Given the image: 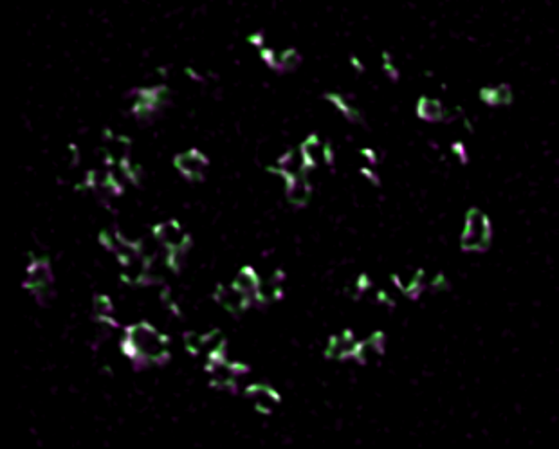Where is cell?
<instances>
[{"label":"cell","instance_id":"obj_1","mask_svg":"<svg viewBox=\"0 0 559 449\" xmlns=\"http://www.w3.org/2000/svg\"><path fill=\"white\" fill-rule=\"evenodd\" d=\"M489 239H491V229L484 213L480 211H471L467 217L466 229L462 235V246L466 249H484L487 248Z\"/></svg>","mask_w":559,"mask_h":449},{"label":"cell","instance_id":"obj_2","mask_svg":"<svg viewBox=\"0 0 559 449\" xmlns=\"http://www.w3.org/2000/svg\"><path fill=\"white\" fill-rule=\"evenodd\" d=\"M358 343L350 334H343V336L334 337L330 347H328V356L330 357H346L350 354H356Z\"/></svg>","mask_w":559,"mask_h":449},{"label":"cell","instance_id":"obj_3","mask_svg":"<svg viewBox=\"0 0 559 449\" xmlns=\"http://www.w3.org/2000/svg\"><path fill=\"white\" fill-rule=\"evenodd\" d=\"M309 197V182L305 181V175L289 179V199L295 204H302Z\"/></svg>","mask_w":559,"mask_h":449},{"label":"cell","instance_id":"obj_4","mask_svg":"<svg viewBox=\"0 0 559 449\" xmlns=\"http://www.w3.org/2000/svg\"><path fill=\"white\" fill-rule=\"evenodd\" d=\"M302 156L305 164H316L320 163L321 157L327 156V152H325L323 145L318 143L316 139H309L307 143H305V147L302 148Z\"/></svg>","mask_w":559,"mask_h":449},{"label":"cell","instance_id":"obj_5","mask_svg":"<svg viewBox=\"0 0 559 449\" xmlns=\"http://www.w3.org/2000/svg\"><path fill=\"white\" fill-rule=\"evenodd\" d=\"M419 114L429 121H437V119L444 118V107L437 100H422L421 105H419Z\"/></svg>","mask_w":559,"mask_h":449},{"label":"cell","instance_id":"obj_6","mask_svg":"<svg viewBox=\"0 0 559 449\" xmlns=\"http://www.w3.org/2000/svg\"><path fill=\"white\" fill-rule=\"evenodd\" d=\"M236 289H238L240 293H244L248 298L251 294L258 293V281L257 278H255V274L249 273V271L240 274L238 280H236Z\"/></svg>","mask_w":559,"mask_h":449},{"label":"cell","instance_id":"obj_7","mask_svg":"<svg viewBox=\"0 0 559 449\" xmlns=\"http://www.w3.org/2000/svg\"><path fill=\"white\" fill-rule=\"evenodd\" d=\"M252 397H255L257 406L262 408V410H271L278 403L276 395L271 390H267V388H257V390L252 391Z\"/></svg>","mask_w":559,"mask_h":449},{"label":"cell","instance_id":"obj_8","mask_svg":"<svg viewBox=\"0 0 559 449\" xmlns=\"http://www.w3.org/2000/svg\"><path fill=\"white\" fill-rule=\"evenodd\" d=\"M204 166V161L197 156V154H188V156L182 157L181 161V168L184 170L186 173H198Z\"/></svg>","mask_w":559,"mask_h":449},{"label":"cell","instance_id":"obj_9","mask_svg":"<svg viewBox=\"0 0 559 449\" xmlns=\"http://www.w3.org/2000/svg\"><path fill=\"white\" fill-rule=\"evenodd\" d=\"M484 98H487L489 103H509L511 91L507 87H497L492 88V91L484 93Z\"/></svg>","mask_w":559,"mask_h":449},{"label":"cell","instance_id":"obj_10","mask_svg":"<svg viewBox=\"0 0 559 449\" xmlns=\"http://www.w3.org/2000/svg\"><path fill=\"white\" fill-rule=\"evenodd\" d=\"M397 283H399V287L403 290H413L419 287V283H421V274L413 273V271L404 273L397 278Z\"/></svg>","mask_w":559,"mask_h":449}]
</instances>
